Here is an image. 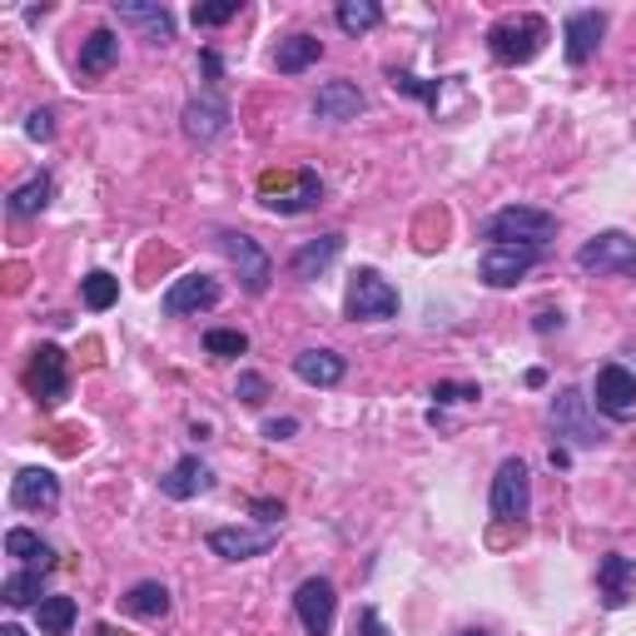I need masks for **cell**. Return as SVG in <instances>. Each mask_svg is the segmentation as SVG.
<instances>
[{
	"label": "cell",
	"instance_id": "cell-1",
	"mask_svg": "<svg viewBox=\"0 0 636 636\" xmlns=\"http://www.w3.org/2000/svg\"><path fill=\"white\" fill-rule=\"evenodd\" d=\"M259 205L269 215H309L324 205V180L319 170H269L259 180Z\"/></svg>",
	"mask_w": 636,
	"mask_h": 636
},
{
	"label": "cell",
	"instance_id": "cell-2",
	"mask_svg": "<svg viewBox=\"0 0 636 636\" xmlns=\"http://www.w3.org/2000/svg\"><path fill=\"white\" fill-rule=\"evenodd\" d=\"M552 41L547 21L542 15H502V21L487 31V50H493L497 66H528V60H537L542 45Z\"/></svg>",
	"mask_w": 636,
	"mask_h": 636
},
{
	"label": "cell",
	"instance_id": "cell-3",
	"mask_svg": "<svg viewBox=\"0 0 636 636\" xmlns=\"http://www.w3.org/2000/svg\"><path fill=\"white\" fill-rule=\"evenodd\" d=\"M483 239H493V244H518V248H542L547 239H557V219L532 205H507L483 224Z\"/></svg>",
	"mask_w": 636,
	"mask_h": 636
},
{
	"label": "cell",
	"instance_id": "cell-4",
	"mask_svg": "<svg viewBox=\"0 0 636 636\" xmlns=\"http://www.w3.org/2000/svg\"><path fill=\"white\" fill-rule=\"evenodd\" d=\"M552 428H557L562 442H571V448H602L612 432L597 423V403L587 398L582 389H562L557 398H552Z\"/></svg>",
	"mask_w": 636,
	"mask_h": 636
},
{
	"label": "cell",
	"instance_id": "cell-5",
	"mask_svg": "<svg viewBox=\"0 0 636 636\" xmlns=\"http://www.w3.org/2000/svg\"><path fill=\"white\" fill-rule=\"evenodd\" d=\"M344 313L354 324H383L398 313V289L378 269H354L348 279V293H344Z\"/></svg>",
	"mask_w": 636,
	"mask_h": 636
},
{
	"label": "cell",
	"instance_id": "cell-6",
	"mask_svg": "<svg viewBox=\"0 0 636 636\" xmlns=\"http://www.w3.org/2000/svg\"><path fill=\"white\" fill-rule=\"evenodd\" d=\"M497 522H522L532 512V473L522 458H502L493 473V493H487Z\"/></svg>",
	"mask_w": 636,
	"mask_h": 636
},
{
	"label": "cell",
	"instance_id": "cell-7",
	"mask_svg": "<svg viewBox=\"0 0 636 636\" xmlns=\"http://www.w3.org/2000/svg\"><path fill=\"white\" fill-rule=\"evenodd\" d=\"M577 269L582 274H616V279H636V239L622 229H602L577 248Z\"/></svg>",
	"mask_w": 636,
	"mask_h": 636
},
{
	"label": "cell",
	"instance_id": "cell-8",
	"mask_svg": "<svg viewBox=\"0 0 636 636\" xmlns=\"http://www.w3.org/2000/svg\"><path fill=\"white\" fill-rule=\"evenodd\" d=\"M219 248H224V259L234 264L244 293H254V299H259V293L274 284V259L264 254V244L254 234H244V229H224V234H219Z\"/></svg>",
	"mask_w": 636,
	"mask_h": 636
},
{
	"label": "cell",
	"instance_id": "cell-9",
	"mask_svg": "<svg viewBox=\"0 0 636 636\" xmlns=\"http://www.w3.org/2000/svg\"><path fill=\"white\" fill-rule=\"evenodd\" d=\"M25 389L41 408H60L70 398V368H66V354L55 344H41L31 354V368H25Z\"/></svg>",
	"mask_w": 636,
	"mask_h": 636
},
{
	"label": "cell",
	"instance_id": "cell-10",
	"mask_svg": "<svg viewBox=\"0 0 636 636\" xmlns=\"http://www.w3.org/2000/svg\"><path fill=\"white\" fill-rule=\"evenodd\" d=\"M592 403H597V413H602V418L632 423L636 418V373H632V368H622V363L597 368Z\"/></svg>",
	"mask_w": 636,
	"mask_h": 636
},
{
	"label": "cell",
	"instance_id": "cell-11",
	"mask_svg": "<svg viewBox=\"0 0 636 636\" xmlns=\"http://www.w3.org/2000/svg\"><path fill=\"white\" fill-rule=\"evenodd\" d=\"M293 612L303 622V636H334V622H338V592L328 577H309L299 582L293 592Z\"/></svg>",
	"mask_w": 636,
	"mask_h": 636
},
{
	"label": "cell",
	"instance_id": "cell-12",
	"mask_svg": "<svg viewBox=\"0 0 636 636\" xmlns=\"http://www.w3.org/2000/svg\"><path fill=\"white\" fill-rule=\"evenodd\" d=\"M219 299H224V284H219L215 274H184V279H174L170 289H164L160 309L170 313V319H189V313L215 309Z\"/></svg>",
	"mask_w": 636,
	"mask_h": 636
},
{
	"label": "cell",
	"instance_id": "cell-13",
	"mask_svg": "<svg viewBox=\"0 0 636 636\" xmlns=\"http://www.w3.org/2000/svg\"><path fill=\"white\" fill-rule=\"evenodd\" d=\"M542 248H518V244H493L483 254V264H477V274H483L487 289H512V284L522 279L528 269H537Z\"/></svg>",
	"mask_w": 636,
	"mask_h": 636
},
{
	"label": "cell",
	"instance_id": "cell-14",
	"mask_svg": "<svg viewBox=\"0 0 636 636\" xmlns=\"http://www.w3.org/2000/svg\"><path fill=\"white\" fill-rule=\"evenodd\" d=\"M180 125H184V135H189L195 144L219 140V135L229 130V105H224V95H219V90H199V95L184 105Z\"/></svg>",
	"mask_w": 636,
	"mask_h": 636
},
{
	"label": "cell",
	"instance_id": "cell-15",
	"mask_svg": "<svg viewBox=\"0 0 636 636\" xmlns=\"http://www.w3.org/2000/svg\"><path fill=\"white\" fill-rule=\"evenodd\" d=\"M606 35V11H571L567 25H562V55H567V66H587L597 55Z\"/></svg>",
	"mask_w": 636,
	"mask_h": 636
},
{
	"label": "cell",
	"instance_id": "cell-16",
	"mask_svg": "<svg viewBox=\"0 0 636 636\" xmlns=\"http://www.w3.org/2000/svg\"><path fill=\"white\" fill-rule=\"evenodd\" d=\"M597 597H602L606 612H622L636 597V562L622 557V552H606V557L597 562Z\"/></svg>",
	"mask_w": 636,
	"mask_h": 636
},
{
	"label": "cell",
	"instance_id": "cell-17",
	"mask_svg": "<svg viewBox=\"0 0 636 636\" xmlns=\"http://www.w3.org/2000/svg\"><path fill=\"white\" fill-rule=\"evenodd\" d=\"M274 528H215L209 532V552L224 562H254L274 547Z\"/></svg>",
	"mask_w": 636,
	"mask_h": 636
},
{
	"label": "cell",
	"instance_id": "cell-18",
	"mask_svg": "<svg viewBox=\"0 0 636 636\" xmlns=\"http://www.w3.org/2000/svg\"><path fill=\"white\" fill-rule=\"evenodd\" d=\"M55 502H60V477L50 467H21L11 477V507H21V512H50Z\"/></svg>",
	"mask_w": 636,
	"mask_h": 636
},
{
	"label": "cell",
	"instance_id": "cell-19",
	"mask_svg": "<svg viewBox=\"0 0 636 636\" xmlns=\"http://www.w3.org/2000/svg\"><path fill=\"white\" fill-rule=\"evenodd\" d=\"M363 109H368V100L354 80H328V85H319V95H313V115L328 119V125H348V119H358Z\"/></svg>",
	"mask_w": 636,
	"mask_h": 636
},
{
	"label": "cell",
	"instance_id": "cell-20",
	"mask_svg": "<svg viewBox=\"0 0 636 636\" xmlns=\"http://www.w3.org/2000/svg\"><path fill=\"white\" fill-rule=\"evenodd\" d=\"M209 487H215V473H209V463H205L199 453L180 458V463H174L170 473L160 477V493L170 497V502H189V497L209 493Z\"/></svg>",
	"mask_w": 636,
	"mask_h": 636
},
{
	"label": "cell",
	"instance_id": "cell-21",
	"mask_svg": "<svg viewBox=\"0 0 636 636\" xmlns=\"http://www.w3.org/2000/svg\"><path fill=\"white\" fill-rule=\"evenodd\" d=\"M293 373H299V383H309V389H338L348 363L334 348H303V354L293 358Z\"/></svg>",
	"mask_w": 636,
	"mask_h": 636
},
{
	"label": "cell",
	"instance_id": "cell-22",
	"mask_svg": "<svg viewBox=\"0 0 636 636\" xmlns=\"http://www.w3.org/2000/svg\"><path fill=\"white\" fill-rule=\"evenodd\" d=\"M338 254H344V234H319V239H309L303 248H293L289 274H293V279H303V284H313L328 264L338 259Z\"/></svg>",
	"mask_w": 636,
	"mask_h": 636
},
{
	"label": "cell",
	"instance_id": "cell-23",
	"mask_svg": "<svg viewBox=\"0 0 636 636\" xmlns=\"http://www.w3.org/2000/svg\"><path fill=\"white\" fill-rule=\"evenodd\" d=\"M115 21L130 25V31H140L144 41H154V45L174 41V15L164 11V5H144V0H130V5H115Z\"/></svg>",
	"mask_w": 636,
	"mask_h": 636
},
{
	"label": "cell",
	"instance_id": "cell-24",
	"mask_svg": "<svg viewBox=\"0 0 636 636\" xmlns=\"http://www.w3.org/2000/svg\"><path fill=\"white\" fill-rule=\"evenodd\" d=\"M319 55H324V41L309 31L289 35V41H279V50H274V70L279 76H303L309 66H319Z\"/></svg>",
	"mask_w": 636,
	"mask_h": 636
},
{
	"label": "cell",
	"instance_id": "cell-25",
	"mask_svg": "<svg viewBox=\"0 0 636 636\" xmlns=\"http://www.w3.org/2000/svg\"><path fill=\"white\" fill-rule=\"evenodd\" d=\"M5 557H15L21 567H35V571H55V547L31 528H11L5 532Z\"/></svg>",
	"mask_w": 636,
	"mask_h": 636
},
{
	"label": "cell",
	"instance_id": "cell-26",
	"mask_svg": "<svg viewBox=\"0 0 636 636\" xmlns=\"http://www.w3.org/2000/svg\"><path fill=\"white\" fill-rule=\"evenodd\" d=\"M115 60H119V35L109 25L90 31L85 45H80V76H105V70H115Z\"/></svg>",
	"mask_w": 636,
	"mask_h": 636
},
{
	"label": "cell",
	"instance_id": "cell-27",
	"mask_svg": "<svg viewBox=\"0 0 636 636\" xmlns=\"http://www.w3.org/2000/svg\"><path fill=\"white\" fill-rule=\"evenodd\" d=\"M50 199H55V180H50V174H35V180H25L21 189H15L5 209H11V219H35Z\"/></svg>",
	"mask_w": 636,
	"mask_h": 636
},
{
	"label": "cell",
	"instance_id": "cell-28",
	"mask_svg": "<svg viewBox=\"0 0 636 636\" xmlns=\"http://www.w3.org/2000/svg\"><path fill=\"white\" fill-rule=\"evenodd\" d=\"M125 612L144 616V622H160V616L170 612V587L164 582H135L130 592H125Z\"/></svg>",
	"mask_w": 636,
	"mask_h": 636
},
{
	"label": "cell",
	"instance_id": "cell-29",
	"mask_svg": "<svg viewBox=\"0 0 636 636\" xmlns=\"http://www.w3.org/2000/svg\"><path fill=\"white\" fill-rule=\"evenodd\" d=\"M45 577H50V571H35V567L11 571V577L0 582V597H5V606H41L45 602V597H41Z\"/></svg>",
	"mask_w": 636,
	"mask_h": 636
},
{
	"label": "cell",
	"instance_id": "cell-30",
	"mask_svg": "<svg viewBox=\"0 0 636 636\" xmlns=\"http://www.w3.org/2000/svg\"><path fill=\"white\" fill-rule=\"evenodd\" d=\"M76 597H45L41 606H35V622H41V636H70V626H76Z\"/></svg>",
	"mask_w": 636,
	"mask_h": 636
},
{
	"label": "cell",
	"instance_id": "cell-31",
	"mask_svg": "<svg viewBox=\"0 0 636 636\" xmlns=\"http://www.w3.org/2000/svg\"><path fill=\"white\" fill-rule=\"evenodd\" d=\"M334 21H338V31H348V35H368L383 21V5H378V0H344L334 11Z\"/></svg>",
	"mask_w": 636,
	"mask_h": 636
},
{
	"label": "cell",
	"instance_id": "cell-32",
	"mask_svg": "<svg viewBox=\"0 0 636 636\" xmlns=\"http://www.w3.org/2000/svg\"><path fill=\"white\" fill-rule=\"evenodd\" d=\"M80 299H85L90 313L115 309V303H119V279H115V274H105V269L85 274V279H80Z\"/></svg>",
	"mask_w": 636,
	"mask_h": 636
},
{
	"label": "cell",
	"instance_id": "cell-33",
	"mask_svg": "<svg viewBox=\"0 0 636 636\" xmlns=\"http://www.w3.org/2000/svg\"><path fill=\"white\" fill-rule=\"evenodd\" d=\"M205 354H215V358H244L248 354V334H244V328H209V334H205Z\"/></svg>",
	"mask_w": 636,
	"mask_h": 636
},
{
	"label": "cell",
	"instance_id": "cell-34",
	"mask_svg": "<svg viewBox=\"0 0 636 636\" xmlns=\"http://www.w3.org/2000/svg\"><path fill=\"white\" fill-rule=\"evenodd\" d=\"M389 85L398 90V95H413V100H428V105H438V80H418L408 76V70H389Z\"/></svg>",
	"mask_w": 636,
	"mask_h": 636
},
{
	"label": "cell",
	"instance_id": "cell-35",
	"mask_svg": "<svg viewBox=\"0 0 636 636\" xmlns=\"http://www.w3.org/2000/svg\"><path fill=\"white\" fill-rule=\"evenodd\" d=\"M239 11H244V0H219V5H195V15H189V21H195L199 31H215V25L234 21Z\"/></svg>",
	"mask_w": 636,
	"mask_h": 636
},
{
	"label": "cell",
	"instance_id": "cell-36",
	"mask_svg": "<svg viewBox=\"0 0 636 636\" xmlns=\"http://www.w3.org/2000/svg\"><path fill=\"white\" fill-rule=\"evenodd\" d=\"M234 398L244 403V408H259V403L269 398V383H264L259 373H239V383H234Z\"/></svg>",
	"mask_w": 636,
	"mask_h": 636
},
{
	"label": "cell",
	"instance_id": "cell-37",
	"mask_svg": "<svg viewBox=\"0 0 636 636\" xmlns=\"http://www.w3.org/2000/svg\"><path fill=\"white\" fill-rule=\"evenodd\" d=\"M432 398L438 403H473V398H483V393H477V383H438Z\"/></svg>",
	"mask_w": 636,
	"mask_h": 636
},
{
	"label": "cell",
	"instance_id": "cell-38",
	"mask_svg": "<svg viewBox=\"0 0 636 636\" xmlns=\"http://www.w3.org/2000/svg\"><path fill=\"white\" fill-rule=\"evenodd\" d=\"M25 135H31V140H55V109H31Z\"/></svg>",
	"mask_w": 636,
	"mask_h": 636
},
{
	"label": "cell",
	"instance_id": "cell-39",
	"mask_svg": "<svg viewBox=\"0 0 636 636\" xmlns=\"http://www.w3.org/2000/svg\"><path fill=\"white\" fill-rule=\"evenodd\" d=\"M248 512L264 522V528H274V522H284V502H274V497H254L248 502Z\"/></svg>",
	"mask_w": 636,
	"mask_h": 636
},
{
	"label": "cell",
	"instance_id": "cell-40",
	"mask_svg": "<svg viewBox=\"0 0 636 636\" xmlns=\"http://www.w3.org/2000/svg\"><path fill=\"white\" fill-rule=\"evenodd\" d=\"M199 66H205V90H219V80H224V60H219V50H205L199 55Z\"/></svg>",
	"mask_w": 636,
	"mask_h": 636
},
{
	"label": "cell",
	"instance_id": "cell-41",
	"mask_svg": "<svg viewBox=\"0 0 636 636\" xmlns=\"http://www.w3.org/2000/svg\"><path fill=\"white\" fill-rule=\"evenodd\" d=\"M299 432V418H264V438L269 442H284V438H293Z\"/></svg>",
	"mask_w": 636,
	"mask_h": 636
},
{
	"label": "cell",
	"instance_id": "cell-42",
	"mask_svg": "<svg viewBox=\"0 0 636 636\" xmlns=\"http://www.w3.org/2000/svg\"><path fill=\"white\" fill-rule=\"evenodd\" d=\"M358 632H363V636H389V626H383V616H378L373 606H363V612H358Z\"/></svg>",
	"mask_w": 636,
	"mask_h": 636
},
{
	"label": "cell",
	"instance_id": "cell-43",
	"mask_svg": "<svg viewBox=\"0 0 636 636\" xmlns=\"http://www.w3.org/2000/svg\"><path fill=\"white\" fill-rule=\"evenodd\" d=\"M552 328H562V313H537V334H552Z\"/></svg>",
	"mask_w": 636,
	"mask_h": 636
},
{
	"label": "cell",
	"instance_id": "cell-44",
	"mask_svg": "<svg viewBox=\"0 0 636 636\" xmlns=\"http://www.w3.org/2000/svg\"><path fill=\"white\" fill-rule=\"evenodd\" d=\"M0 636H31V632H25V626H15V622H5V626H0Z\"/></svg>",
	"mask_w": 636,
	"mask_h": 636
},
{
	"label": "cell",
	"instance_id": "cell-45",
	"mask_svg": "<svg viewBox=\"0 0 636 636\" xmlns=\"http://www.w3.org/2000/svg\"><path fill=\"white\" fill-rule=\"evenodd\" d=\"M458 636H487V632H483V626H467V632H458Z\"/></svg>",
	"mask_w": 636,
	"mask_h": 636
},
{
	"label": "cell",
	"instance_id": "cell-46",
	"mask_svg": "<svg viewBox=\"0 0 636 636\" xmlns=\"http://www.w3.org/2000/svg\"><path fill=\"white\" fill-rule=\"evenodd\" d=\"M95 636H125V632H115V626H100V632Z\"/></svg>",
	"mask_w": 636,
	"mask_h": 636
}]
</instances>
